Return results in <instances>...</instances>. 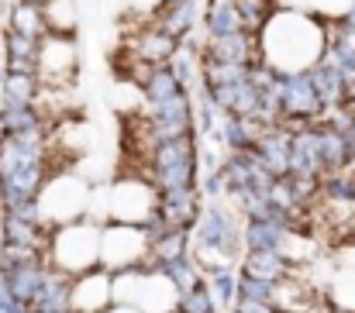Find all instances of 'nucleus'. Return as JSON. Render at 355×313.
<instances>
[{
    "label": "nucleus",
    "mask_w": 355,
    "mask_h": 313,
    "mask_svg": "<svg viewBox=\"0 0 355 313\" xmlns=\"http://www.w3.org/2000/svg\"><path fill=\"white\" fill-rule=\"evenodd\" d=\"M76 76V48H73V38L62 35V31H49L38 38V83L49 90H59L66 87L69 80Z\"/></svg>",
    "instance_id": "f257e3e1"
},
{
    "label": "nucleus",
    "mask_w": 355,
    "mask_h": 313,
    "mask_svg": "<svg viewBox=\"0 0 355 313\" xmlns=\"http://www.w3.org/2000/svg\"><path fill=\"white\" fill-rule=\"evenodd\" d=\"M52 248H55L59 269H66V272H87L90 262L101 255L97 234L90 227H66V231H59Z\"/></svg>",
    "instance_id": "f03ea898"
},
{
    "label": "nucleus",
    "mask_w": 355,
    "mask_h": 313,
    "mask_svg": "<svg viewBox=\"0 0 355 313\" xmlns=\"http://www.w3.org/2000/svg\"><path fill=\"white\" fill-rule=\"evenodd\" d=\"M176 48H180V42H176L173 35H166L159 24H145V28L131 38V45H128V52H131L135 59L148 62V66H166Z\"/></svg>",
    "instance_id": "7ed1b4c3"
},
{
    "label": "nucleus",
    "mask_w": 355,
    "mask_h": 313,
    "mask_svg": "<svg viewBox=\"0 0 355 313\" xmlns=\"http://www.w3.org/2000/svg\"><path fill=\"white\" fill-rule=\"evenodd\" d=\"M141 251H145V238H141L138 231H131V227H114V231H107L104 241H101V258H104L114 272L128 269Z\"/></svg>",
    "instance_id": "20e7f679"
},
{
    "label": "nucleus",
    "mask_w": 355,
    "mask_h": 313,
    "mask_svg": "<svg viewBox=\"0 0 355 313\" xmlns=\"http://www.w3.org/2000/svg\"><path fill=\"white\" fill-rule=\"evenodd\" d=\"M80 207H83V186L73 183V179H55V183H49V190L42 193V210H45V217L66 220V217L80 213Z\"/></svg>",
    "instance_id": "39448f33"
},
{
    "label": "nucleus",
    "mask_w": 355,
    "mask_h": 313,
    "mask_svg": "<svg viewBox=\"0 0 355 313\" xmlns=\"http://www.w3.org/2000/svg\"><path fill=\"white\" fill-rule=\"evenodd\" d=\"M166 35H173L176 42H183L193 28H197V0H180V3H159L155 21Z\"/></svg>",
    "instance_id": "423d86ee"
},
{
    "label": "nucleus",
    "mask_w": 355,
    "mask_h": 313,
    "mask_svg": "<svg viewBox=\"0 0 355 313\" xmlns=\"http://www.w3.org/2000/svg\"><path fill=\"white\" fill-rule=\"evenodd\" d=\"M10 31H21V35H28V38H42V35H49L45 7H35V3H21V0H14V7H10Z\"/></svg>",
    "instance_id": "0eeeda50"
},
{
    "label": "nucleus",
    "mask_w": 355,
    "mask_h": 313,
    "mask_svg": "<svg viewBox=\"0 0 355 313\" xmlns=\"http://www.w3.org/2000/svg\"><path fill=\"white\" fill-rule=\"evenodd\" d=\"M235 31H241V14H238L235 0H211V7H207V38L235 35Z\"/></svg>",
    "instance_id": "6e6552de"
}]
</instances>
